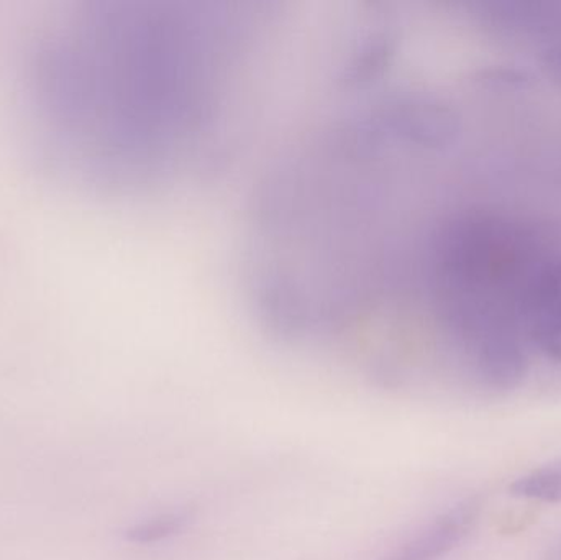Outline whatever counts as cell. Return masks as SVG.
I'll list each match as a JSON object with an SVG mask.
<instances>
[{"mask_svg":"<svg viewBox=\"0 0 561 560\" xmlns=\"http://www.w3.org/2000/svg\"><path fill=\"white\" fill-rule=\"evenodd\" d=\"M543 68L553 81L561 85V46L549 49L543 56Z\"/></svg>","mask_w":561,"mask_h":560,"instance_id":"8","label":"cell"},{"mask_svg":"<svg viewBox=\"0 0 561 560\" xmlns=\"http://www.w3.org/2000/svg\"><path fill=\"white\" fill-rule=\"evenodd\" d=\"M259 0H84L26 56V127L72 183L176 193L224 170L252 134L284 38Z\"/></svg>","mask_w":561,"mask_h":560,"instance_id":"1","label":"cell"},{"mask_svg":"<svg viewBox=\"0 0 561 560\" xmlns=\"http://www.w3.org/2000/svg\"><path fill=\"white\" fill-rule=\"evenodd\" d=\"M470 508L454 510L381 560H437L447 555L470 525Z\"/></svg>","mask_w":561,"mask_h":560,"instance_id":"2","label":"cell"},{"mask_svg":"<svg viewBox=\"0 0 561 560\" xmlns=\"http://www.w3.org/2000/svg\"><path fill=\"white\" fill-rule=\"evenodd\" d=\"M537 344L552 361L561 364V319H547L537 328Z\"/></svg>","mask_w":561,"mask_h":560,"instance_id":"6","label":"cell"},{"mask_svg":"<svg viewBox=\"0 0 561 560\" xmlns=\"http://www.w3.org/2000/svg\"><path fill=\"white\" fill-rule=\"evenodd\" d=\"M187 516L181 512H167L160 515L150 516L135 523L127 532V541L131 545H157L173 538L178 533L183 532L186 526Z\"/></svg>","mask_w":561,"mask_h":560,"instance_id":"4","label":"cell"},{"mask_svg":"<svg viewBox=\"0 0 561 560\" xmlns=\"http://www.w3.org/2000/svg\"><path fill=\"white\" fill-rule=\"evenodd\" d=\"M542 289L550 319H561V265L549 273Z\"/></svg>","mask_w":561,"mask_h":560,"instance_id":"7","label":"cell"},{"mask_svg":"<svg viewBox=\"0 0 561 560\" xmlns=\"http://www.w3.org/2000/svg\"><path fill=\"white\" fill-rule=\"evenodd\" d=\"M511 495L543 503H561V460L520 477L511 485Z\"/></svg>","mask_w":561,"mask_h":560,"instance_id":"3","label":"cell"},{"mask_svg":"<svg viewBox=\"0 0 561 560\" xmlns=\"http://www.w3.org/2000/svg\"><path fill=\"white\" fill-rule=\"evenodd\" d=\"M484 367L493 377L510 378L520 368L519 355L510 347L490 348L484 355Z\"/></svg>","mask_w":561,"mask_h":560,"instance_id":"5","label":"cell"}]
</instances>
